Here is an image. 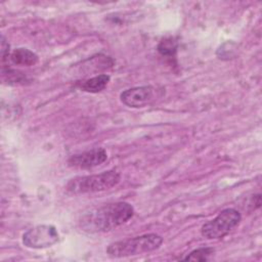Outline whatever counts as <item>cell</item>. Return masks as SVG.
Instances as JSON below:
<instances>
[{
  "label": "cell",
  "instance_id": "6da1fadb",
  "mask_svg": "<svg viewBox=\"0 0 262 262\" xmlns=\"http://www.w3.org/2000/svg\"><path fill=\"white\" fill-rule=\"evenodd\" d=\"M133 215L134 208L129 203H111L84 215L81 226L90 233L105 232L126 223Z\"/></svg>",
  "mask_w": 262,
  "mask_h": 262
},
{
  "label": "cell",
  "instance_id": "7a4b0ae2",
  "mask_svg": "<svg viewBox=\"0 0 262 262\" xmlns=\"http://www.w3.org/2000/svg\"><path fill=\"white\" fill-rule=\"evenodd\" d=\"M163 244V237L156 233H147L132 238L112 243L106 249L110 257L122 258L142 255L158 250Z\"/></svg>",
  "mask_w": 262,
  "mask_h": 262
},
{
  "label": "cell",
  "instance_id": "3957f363",
  "mask_svg": "<svg viewBox=\"0 0 262 262\" xmlns=\"http://www.w3.org/2000/svg\"><path fill=\"white\" fill-rule=\"evenodd\" d=\"M121 180V175L116 170H108L99 174L78 176L67 183V190L75 193H91L103 191L116 186Z\"/></svg>",
  "mask_w": 262,
  "mask_h": 262
},
{
  "label": "cell",
  "instance_id": "277c9868",
  "mask_svg": "<svg viewBox=\"0 0 262 262\" xmlns=\"http://www.w3.org/2000/svg\"><path fill=\"white\" fill-rule=\"evenodd\" d=\"M242 220L241 213L233 208L222 210L214 219L206 222L202 228L201 233L208 239L222 238L235 228Z\"/></svg>",
  "mask_w": 262,
  "mask_h": 262
},
{
  "label": "cell",
  "instance_id": "5b68a950",
  "mask_svg": "<svg viewBox=\"0 0 262 262\" xmlns=\"http://www.w3.org/2000/svg\"><path fill=\"white\" fill-rule=\"evenodd\" d=\"M59 234L55 226L42 224L30 228L23 234V244L31 249H44L56 244Z\"/></svg>",
  "mask_w": 262,
  "mask_h": 262
},
{
  "label": "cell",
  "instance_id": "8992f818",
  "mask_svg": "<svg viewBox=\"0 0 262 262\" xmlns=\"http://www.w3.org/2000/svg\"><path fill=\"white\" fill-rule=\"evenodd\" d=\"M163 95V89L155 86H138L126 89L120 95L121 101L134 108L144 107L151 104L157 98Z\"/></svg>",
  "mask_w": 262,
  "mask_h": 262
},
{
  "label": "cell",
  "instance_id": "52a82bcc",
  "mask_svg": "<svg viewBox=\"0 0 262 262\" xmlns=\"http://www.w3.org/2000/svg\"><path fill=\"white\" fill-rule=\"evenodd\" d=\"M107 159V152L104 148L96 147L80 154L73 155L69 160L68 164L70 167L79 169H90L97 167L104 163Z\"/></svg>",
  "mask_w": 262,
  "mask_h": 262
},
{
  "label": "cell",
  "instance_id": "ba28073f",
  "mask_svg": "<svg viewBox=\"0 0 262 262\" xmlns=\"http://www.w3.org/2000/svg\"><path fill=\"white\" fill-rule=\"evenodd\" d=\"M10 59L17 66H34L38 61V55L27 48L14 49L10 55Z\"/></svg>",
  "mask_w": 262,
  "mask_h": 262
},
{
  "label": "cell",
  "instance_id": "9c48e42d",
  "mask_svg": "<svg viewBox=\"0 0 262 262\" xmlns=\"http://www.w3.org/2000/svg\"><path fill=\"white\" fill-rule=\"evenodd\" d=\"M110 80H111V77L108 75L101 74V75L95 76L93 78H90V79L84 81L81 84L80 88L86 92L97 93V92L102 91L107 86Z\"/></svg>",
  "mask_w": 262,
  "mask_h": 262
},
{
  "label": "cell",
  "instance_id": "30bf717a",
  "mask_svg": "<svg viewBox=\"0 0 262 262\" xmlns=\"http://www.w3.org/2000/svg\"><path fill=\"white\" fill-rule=\"evenodd\" d=\"M215 253L213 248H199L196 250L191 251L187 256L183 257L182 260L185 261H208L211 259V256Z\"/></svg>",
  "mask_w": 262,
  "mask_h": 262
},
{
  "label": "cell",
  "instance_id": "8fae6325",
  "mask_svg": "<svg viewBox=\"0 0 262 262\" xmlns=\"http://www.w3.org/2000/svg\"><path fill=\"white\" fill-rule=\"evenodd\" d=\"M176 48H177V45L174 41H172V39H169V40H163L158 49L160 51L161 54L163 55H172L175 53L176 51Z\"/></svg>",
  "mask_w": 262,
  "mask_h": 262
},
{
  "label": "cell",
  "instance_id": "7c38bea8",
  "mask_svg": "<svg viewBox=\"0 0 262 262\" xmlns=\"http://www.w3.org/2000/svg\"><path fill=\"white\" fill-rule=\"evenodd\" d=\"M9 52V44L6 42L5 38L2 36L1 37V53H2V58L4 59L6 54Z\"/></svg>",
  "mask_w": 262,
  "mask_h": 262
}]
</instances>
